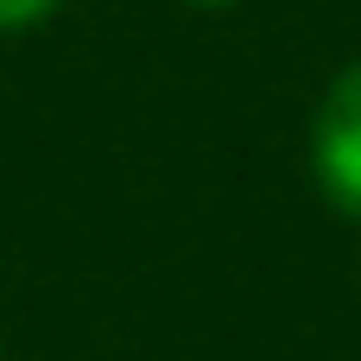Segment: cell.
<instances>
[{
  "instance_id": "obj_2",
  "label": "cell",
  "mask_w": 361,
  "mask_h": 361,
  "mask_svg": "<svg viewBox=\"0 0 361 361\" xmlns=\"http://www.w3.org/2000/svg\"><path fill=\"white\" fill-rule=\"evenodd\" d=\"M57 0H0V32H19V25H38Z\"/></svg>"
},
{
  "instance_id": "obj_3",
  "label": "cell",
  "mask_w": 361,
  "mask_h": 361,
  "mask_svg": "<svg viewBox=\"0 0 361 361\" xmlns=\"http://www.w3.org/2000/svg\"><path fill=\"white\" fill-rule=\"evenodd\" d=\"M184 6H235V0H184Z\"/></svg>"
},
{
  "instance_id": "obj_1",
  "label": "cell",
  "mask_w": 361,
  "mask_h": 361,
  "mask_svg": "<svg viewBox=\"0 0 361 361\" xmlns=\"http://www.w3.org/2000/svg\"><path fill=\"white\" fill-rule=\"evenodd\" d=\"M311 171H317V190L361 222V57L330 82L324 108H317V127H311Z\"/></svg>"
}]
</instances>
